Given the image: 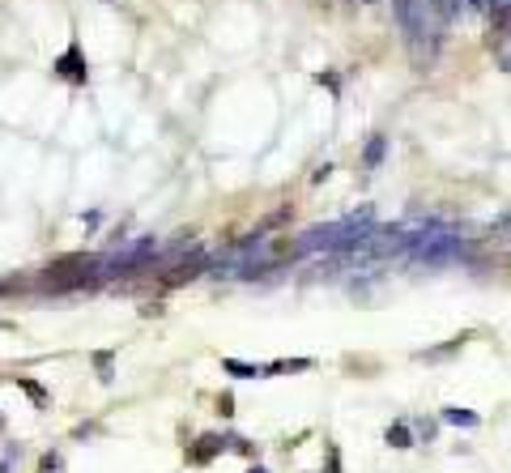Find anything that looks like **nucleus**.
Here are the masks:
<instances>
[{"label":"nucleus","instance_id":"nucleus-11","mask_svg":"<svg viewBox=\"0 0 511 473\" xmlns=\"http://www.w3.org/2000/svg\"><path fill=\"white\" fill-rule=\"evenodd\" d=\"M409 427H414V431H418V435H422V440H426V444H431V440H435V435H439V422H435V418H414V422H409Z\"/></svg>","mask_w":511,"mask_h":473},{"label":"nucleus","instance_id":"nucleus-10","mask_svg":"<svg viewBox=\"0 0 511 473\" xmlns=\"http://www.w3.org/2000/svg\"><path fill=\"white\" fill-rule=\"evenodd\" d=\"M192 277H200V260H196V265H179V269L166 277V286H183V282H192Z\"/></svg>","mask_w":511,"mask_h":473},{"label":"nucleus","instance_id":"nucleus-15","mask_svg":"<svg viewBox=\"0 0 511 473\" xmlns=\"http://www.w3.org/2000/svg\"><path fill=\"white\" fill-rule=\"evenodd\" d=\"M217 414H222V418H235V397H230V393H217Z\"/></svg>","mask_w":511,"mask_h":473},{"label":"nucleus","instance_id":"nucleus-3","mask_svg":"<svg viewBox=\"0 0 511 473\" xmlns=\"http://www.w3.org/2000/svg\"><path fill=\"white\" fill-rule=\"evenodd\" d=\"M439 422H448V427H465V431H473V427L482 422V414H473V410H461V405H443V410H439Z\"/></svg>","mask_w":511,"mask_h":473},{"label":"nucleus","instance_id":"nucleus-13","mask_svg":"<svg viewBox=\"0 0 511 473\" xmlns=\"http://www.w3.org/2000/svg\"><path fill=\"white\" fill-rule=\"evenodd\" d=\"M324 461H328L324 473H341V448H337V444H324Z\"/></svg>","mask_w":511,"mask_h":473},{"label":"nucleus","instance_id":"nucleus-12","mask_svg":"<svg viewBox=\"0 0 511 473\" xmlns=\"http://www.w3.org/2000/svg\"><path fill=\"white\" fill-rule=\"evenodd\" d=\"M60 469H64V457H60V452H43L38 473H60Z\"/></svg>","mask_w":511,"mask_h":473},{"label":"nucleus","instance_id":"nucleus-18","mask_svg":"<svg viewBox=\"0 0 511 473\" xmlns=\"http://www.w3.org/2000/svg\"><path fill=\"white\" fill-rule=\"evenodd\" d=\"M0 431H4V418H0Z\"/></svg>","mask_w":511,"mask_h":473},{"label":"nucleus","instance_id":"nucleus-4","mask_svg":"<svg viewBox=\"0 0 511 473\" xmlns=\"http://www.w3.org/2000/svg\"><path fill=\"white\" fill-rule=\"evenodd\" d=\"M311 367H316V358H277V363H264V376H298Z\"/></svg>","mask_w":511,"mask_h":473},{"label":"nucleus","instance_id":"nucleus-14","mask_svg":"<svg viewBox=\"0 0 511 473\" xmlns=\"http://www.w3.org/2000/svg\"><path fill=\"white\" fill-rule=\"evenodd\" d=\"M17 457H21V444H9V448L0 452V473L13 469V461H17Z\"/></svg>","mask_w":511,"mask_h":473},{"label":"nucleus","instance_id":"nucleus-7","mask_svg":"<svg viewBox=\"0 0 511 473\" xmlns=\"http://www.w3.org/2000/svg\"><path fill=\"white\" fill-rule=\"evenodd\" d=\"M90 363H94V371H98L102 384H115V350H94Z\"/></svg>","mask_w":511,"mask_h":473},{"label":"nucleus","instance_id":"nucleus-5","mask_svg":"<svg viewBox=\"0 0 511 473\" xmlns=\"http://www.w3.org/2000/svg\"><path fill=\"white\" fill-rule=\"evenodd\" d=\"M222 371H226V376H235V380H264V367L243 363V358H222Z\"/></svg>","mask_w":511,"mask_h":473},{"label":"nucleus","instance_id":"nucleus-17","mask_svg":"<svg viewBox=\"0 0 511 473\" xmlns=\"http://www.w3.org/2000/svg\"><path fill=\"white\" fill-rule=\"evenodd\" d=\"M247 473H269V469H264V465H260V461H252V469H247Z\"/></svg>","mask_w":511,"mask_h":473},{"label":"nucleus","instance_id":"nucleus-6","mask_svg":"<svg viewBox=\"0 0 511 473\" xmlns=\"http://www.w3.org/2000/svg\"><path fill=\"white\" fill-rule=\"evenodd\" d=\"M384 444H388V448H397V452L414 448V427H409V422H392V427L384 431Z\"/></svg>","mask_w":511,"mask_h":473},{"label":"nucleus","instance_id":"nucleus-1","mask_svg":"<svg viewBox=\"0 0 511 473\" xmlns=\"http://www.w3.org/2000/svg\"><path fill=\"white\" fill-rule=\"evenodd\" d=\"M222 452H226V435H213V431H209V435H200L196 444H188V452H183V457H188V465H196V469H200V465H213Z\"/></svg>","mask_w":511,"mask_h":473},{"label":"nucleus","instance_id":"nucleus-9","mask_svg":"<svg viewBox=\"0 0 511 473\" xmlns=\"http://www.w3.org/2000/svg\"><path fill=\"white\" fill-rule=\"evenodd\" d=\"M226 452H239V457H247V461H260V444H252V440H243V435H226Z\"/></svg>","mask_w":511,"mask_h":473},{"label":"nucleus","instance_id":"nucleus-2","mask_svg":"<svg viewBox=\"0 0 511 473\" xmlns=\"http://www.w3.org/2000/svg\"><path fill=\"white\" fill-rule=\"evenodd\" d=\"M469 341H473V333L465 329V333H456V337H448L443 346H431V350H418L414 358H418V363H448V358H456V354H461V350H465Z\"/></svg>","mask_w":511,"mask_h":473},{"label":"nucleus","instance_id":"nucleus-16","mask_svg":"<svg viewBox=\"0 0 511 473\" xmlns=\"http://www.w3.org/2000/svg\"><path fill=\"white\" fill-rule=\"evenodd\" d=\"M380 158H384V145H380V141H375V145H371V149H367V162H371V166H375V162H380Z\"/></svg>","mask_w":511,"mask_h":473},{"label":"nucleus","instance_id":"nucleus-8","mask_svg":"<svg viewBox=\"0 0 511 473\" xmlns=\"http://www.w3.org/2000/svg\"><path fill=\"white\" fill-rule=\"evenodd\" d=\"M17 384L26 388V397L34 401V410H47V405H51V397H47V388H43L38 380H30V376H17Z\"/></svg>","mask_w":511,"mask_h":473}]
</instances>
